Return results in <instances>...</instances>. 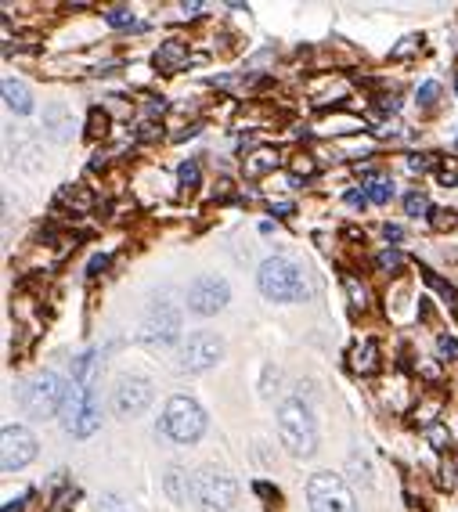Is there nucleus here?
<instances>
[{
	"instance_id": "1",
	"label": "nucleus",
	"mask_w": 458,
	"mask_h": 512,
	"mask_svg": "<svg viewBox=\"0 0 458 512\" xmlns=\"http://www.w3.org/2000/svg\"><path fill=\"white\" fill-rule=\"evenodd\" d=\"M278 433H282V444L289 455L311 458L318 451V426H314L311 408L303 401H285L278 408Z\"/></svg>"
},
{
	"instance_id": "2",
	"label": "nucleus",
	"mask_w": 458,
	"mask_h": 512,
	"mask_svg": "<svg viewBox=\"0 0 458 512\" xmlns=\"http://www.w3.org/2000/svg\"><path fill=\"white\" fill-rule=\"evenodd\" d=\"M260 293L267 300H282V303H293L307 296V282H303V271L293 264V260H285V256H271L264 260L260 267Z\"/></svg>"
},
{
	"instance_id": "3",
	"label": "nucleus",
	"mask_w": 458,
	"mask_h": 512,
	"mask_svg": "<svg viewBox=\"0 0 458 512\" xmlns=\"http://www.w3.org/2000/svg\"><path fill=\"white\" fill-rule=\"evenodd\" d=\"M235 480L228 473H220V469L206 466L192 476V498L202 512H231L235 509Z\"/></svg>"
},
{
	"instance_id": "4",
	"label": "nucleus",
	"mask_w": 458,
	"mask_h": 512,
	"mask_svg": "<svg viewBox=\"0 0 458 512\" xmlns=\"http://www.w3.org/2000/svg\"><path fill=\"white\" fill-rule=\"evenodd\" d=\"M307 505L311 512H358L354 494L336 473H314L307 480Z\"/></svg>"
},
{
	"instance_id": "5",
	"label": "nucleus",
	"mask_w": 458,
	"mask_h": 512,
	"mask_svg": "<svg viewBox=\"0 0 458 512\" xmlns=\"http://www.w3.org/2000/svg\"><path fill=\"white\" fill-rule=\"evenodd\" d=\"M62 430L73 433V437H91L98 430V404H94L91 390H83V386H69L65 390V401H62Z\"/></svg>"
},
{
	"instance_id": "6",
	"label": "nucleus",
	"mask_w": 458,
	"mask_h": 512,
	"mask_svg": "<svg viewBox=\"0 0 458 512\" xmlns=\"http://www.w3.org/2000/svg\"><path fill=\"white\" fill-rule=\"evenodd\" d=\"M163 430L177 444H195L202 437V430H206V412H202L199 401H192V397H174V401L166 404Z\"/></svg>"
},
{
	"instance_id": "7",
	"label": "nucleus",
	"mask_w": 458,
	"mask_h": 512,
	"mask_svg": "<svg viewBox=\"0 0 458 512\" xmlns=\"http://www.w3.org/2000/svg\"><path fill=\"white\" fill-rule=\"evenodd\" d=\"M220 357H224V339L213 336V332H192V336L184 339L177 368L181 372H206V368L217 365Z\"/></svg>"
},
{
	"instance_id": "8",
	"label": "nucleus",
	"mask_w": 458,
	"mask_h": 512,
	"mask_svg": "<svg viewBox=\"0 0 458 512\" xmlns=\"http://www.w3.org/2000/svg\"><path fill=\"white\" fill-rule=\"evenodd\" d=\"M231 300V289L224 278L217 275H202L192 282V289H188V307H192L195 314H202V318H210V314L224 311Z\"/></svg>"
},
{
	"instance_id": "9",
	"label": "nucleus",
	"mask_w": 458,
	"mask_h": 512,
	"mask_svg": "<svg viewBox=\"0 0 458 512\" xmlns=\"http://www.w3.org/2000/svg\"><path fill=\"white\" fill-rule=\"evenodd\" d=\"M4 444H0V466L4 473H15L22 469L26 462L37 458V437L26 430V426H4Z\"/></svg>"
},
{
	"instance_id": "10",
	"label": "nucleus",
	"mask_w": 458,
	"mask_h": 512,
	"mask_svg": "<svg viewBox=\"0 0 458 512\" xmlns=\"http://www.w3.org/2000/svg\"><path fill=\"white\" fill-rule=\"evenodd\" d=\"M65 390H69V386H62V379H58L55 372H44L37 383L26 390V408L37 415V419H44V415H51V412H62Z\"/></svg>"
},
{
	"instance_id": "11",
	"label": "nucleus",
	"mask_w": 458,
	"mask_h": 512,
	"mask_svg": "<svg viewBox=\"0 0 458 512\" xmlns=\"http://www.w3.org/2000/svg\"><path fill=\"white\" fill-rule=\"evenodd\" d=\"M181 332V318L170 303H156L145 318V329H141V339H145L148 347H170Z\"/></svg>"
},
{
	"instance_id": "12",
	"label": "nucleus",
	"mask_w": 458,
	"mask_h": 512,
	"mask_svg": "<svg viewBox=\"0 0 458 512\" xmlns=\"http://www.w3.org/2000/svg\"><path fill=\"white\" fill-rule=\"evenodd\" d=\"M116 412L123 415V419H130V415H141L152 404V383L148 379H120V386H116Z\"/></svg>"
},
{
	"instance_id": "13",
	"label": "nucleus",
	"mask_w": 458,
	"mask_h": 512,
	"mask_svg": "<svg viewBox=\"0 0 458 512\" xmlns=\"http://www.w3.org/2000/svg\"><path fill=\"white\" fill-rule=\"evenodd\" d=\"M4 101H8V109H15V112H22L26 116L29 109H33V98H29V87L22 80H4Z\"/></svg>"
},
{
	"instance_id": "14",
	"label": "nucleus",
	"mask_w": 458,
	"mask_h": 512,
	"mask_svg": "<svg viewBox=\"0 0 458 512\" xmlns=\"http://www.w3.org/2000/svg\"><path fill=\"white\" fill-rule=\"evenodd\" d=\"M379 347H376V339H365L358 350H354V368H358L361 375H372L379 368Z\"/></svg>"
},
{
	"instance_id": "15",
	"label": "nucleus",
	"mask_w": 458,
	"mask_h": 512,
	"mask_svg": "<svg viewBox=\"0 0 458 512\" xmlns=\"http://www.w3.org/2000/svg\"><path fill=\"white\" fill-rule=\"evenodd\" d=\"M184 58H188V47H184L181 40H166V44L159 47L156 65H159V69H177Z\"/></svg>"
},
{
	"instance_id": "16",
	"label": "nucleus",
	"mask_w": 458,
	"mask_h": 512,
	"mask_svg": "<svg viewBox=\"0 0 458 512\" xmlns=\"http://www.w3.org/2000/svg\"><path fill=\"white\" fill-rule=\"evenodd\" d=\"M166 491H170V498H174V502H188L192 480H188V473H184L181 466H174L170 473H166Z\"/></svg>"
},
{
	"instance_id": "17",
	"label": "nucleus",
	"mask_w": 458,
	"mask_h": 512,
	"mask_svg": "<svg viewBox=\"0 0 458 512\" xmlns=\"http://www.w3.org/2000/svg\"><path fill=\"white\" fill-rule=\"evenodd\" d=\"M105 19H109V26L127 29V26H134V11H130V8H112L109 15H105Z\"/></svg>"
},
{
	"instance_id": "18",
	"label": "nucleus",
	"mask_w": 458,
	"mask_h": 512,
	"mask_svg": "<svg viewBox=\"0 0 458 512\" xmlns=\"http://www.w3.org/2000/svg\"><path fill=\"white\" fill-rule=\"evenodd\" d=\"M390 195H394V188H390L386 181H372V184H368V199H372V202H390Z\"/></svg>"
},
{
	"instance_id": "19",
	"label": "nucleus",
	"mask_w": 458,
	"mask_h": 512,
	"mask_svg": "<svg viewBox=\"0 0 458 512\" xmlns=\"http://www.w3.org/2000/svg\"><path fill=\"white\" fill-rule=\"evenodd\" d=\"M433 228H458V213L455 210H433Z\"/></svg>"
},
{
	"instance_id": "20",
	"label": "nucleus",
	"mask_w": 458,
	"mask_h": 512,
	"mask_svg": "<svg viewBox=\"0 0 458 512\" xmlns=\"http://www.w3.org/2000/svg\"><path fill=\"white\" fill-rule=\"evenodd\" d=\"M437 354L444 357V361H455V357H458V339L440 336V339H437Z\"/></svg>"
},
{
	"instance_id": "21",
	"label": "nucleus",
	"mask_w": 458,
	"mask_h": 512,
	"mask_svg": "<svg viewBox=\"0 0 458 512\" xmlns=\"http://www.w3.org/2000/svg\"><path fill=\"white\" fill-rule=\"evenodd\" d=\"M426 206H430V202H426V195H419V192H412V195H408V199H404V210L412 213V217H419V213H426Z\"/></svg>"
},
{
	"instance_id": "22",
	"label": "nucleus",
	"mask_w": 458,
	"mask_h": 512,
	"mask_svg": "<svg viewBox=\"0 0 458 512\" xmlns=\"http://www.w3.org/2000/svg\"><path fill=\"white\" fill-rule=\"evenodd\" d=\"M177 177H181V184H195L199 181V163H181Z\"/></svg>"
},
{
	"instance_id": "23",
	"label": "nucleus",
	"mask_w": 458,
	"mask_h": 512,
	"mask_svg": "<svg viewBox=\"0 0 458 512\" xmlns=\"http://www.w3.org/2000/svg\"><path fill=\"white\" fill-rule=\"evenodd\" d=\"M437 94H440V83H422V91H419V101L422 105H433V101H437Z\"/></svg>"
},
{
	"instance_id": "24",
	"label": "nucleus",
	"mask_w": 458,
	"mask_h": 512,
	"mask_svg": "<svg viewBox=\"0 0 458 512\" xmlns=\"http://www.w3.org/2000/svg\"><path fill=\"white\" fill-rule=\"evenodd\" d=\"M253 491H257L260 498H267V505H278V498H282V494H278L271 484H257V487H253Z\"/></svg>"
},
{
	"instance_id": "25",
	"label": "nucleus",
	"mask_w": 458,
	"mask_h": 512,
	"mask_svg": "<svg viewBox=\"0 0 458 512\" xmlns=\"http://www.w3.org/2000/svg\"><path fill=\"white\" fill-rule=\"evenodd\" d=\"M437 177H440L444 184H455V181H458V170H455V166H440Z\"/></svg>"
},
{
	"instance_id": "26",
	"label": "nucleus",
	"mask_w": 458,
	"mask_h": 512,
	"mask_svg": "<svg viewBox=\"0 0 458 512\" xmlns=\"http://www.w3.org/2000/svg\"><path fill=\"white\" fill-rule=\"evenodd\" d=\"M379 267H401V256H397V253H383V256H379Z\"/></svg>"
},
{
	"instance_id": "27",
	"label": "nucleus",
	"mask_w": 458,
	"mask_h": 512,
	"mask_svg": "<svg viewBox=\"0 0 458 512\" xmlns=\"http://www.w3.org/2000/svg\"><path fill=\"white\" fill-rule=\"evenodd\" d=\"M415 47V37H408V44H401V47H394V58H404L408 51Z\"/></svg>"
},
{
	"instance_id": "28",
	"label": "nucleus",
	"mask_w": 458,
	"mask_h": 512,
	"mask_svg": "<svg viewBox=\"0 0 458 512\" xmlns=\"http://www.w3.org/2000/svg\"><path fill=\"white\" fill-rule=\"evenodd\" d=\"M105 264H109L105 256H94V260H91V275H98V271H101V267H105Z\"/></svg>"
},
{
	"instance_id": "29",
	"label": "nucleus",
	"mask_w": 458,
	"mask_h": 512,
	"mask_svg": "<svg viewBox=\"0 0 458 512\" xmlns=\"http://www.w3.org/2000/svg\"><path fill=\"white\" fill-rule=\"evenodd\" d=\"M386 238H394L397 242V238H401V228H397V224H386Z\"/></svg>"
},
{
	"instance_id": "30",
	"label": "nucleus",
	"mask_w": 458,
	"mask_h": 512,
	"mask_svg": "<svg viewBox=\"0 0 458 512\" xmlns=\"http://www.w3.org/2000/svg\"><path fill=\"white\" fill-rule=\"evenodd\" d=\"M19 509H22V502H15V505H8L4 512H19Z\"/></svg>"
}]
</instances>
